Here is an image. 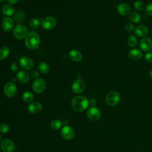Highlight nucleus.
I'll return each mask as SVG.
<instances>
[{"mask_svg":"<svg viewBox=\"0 0 152 152\" xmlns=\"http://www.w3.org/2000/svg\"><path fill=\"white\" fill-rule=\"evenodd\" d=\"M89 104L88 99L83 96H78L74 97L71 101V106L74 110L77 112L85 110Z\"/></svg>","mask_w":152,"mask_h":152,"instance_id":"f257e3e1","label":"nucleus"},{"mask_svg":"<svg viewBox=\"0 0 152 152\" xmlns=\"http://www.w3.org/2000/svg\"><path fill=\"white\" fill-rule=\"evenodd\" d=\"M40 44V37L36 32L29 33L25 39V45L30 49H35Z\"/></svg>","mask_w":152,"mask_h":152,"instance_id":"f03ea898","label":"nucleus"},{"mask_svg":"<svg viewBox=\"0 0 152 152\" xmlns=\"http://www.w3.org/2000/svg\"><path fill=\"white\" fill-rule=\"evenodd\" d=\"M119 93L115 90L109 92L106 96V102L110 106H116L120 101Z\"/></svg>","mask_w":152,"mask_h":152,"instance_id":"7ed1b4c3","label":"nucleus"},{"mask_svg":"<svg viewBox=\"0 0 152 152\" xmlns=\"http://www.w3.org/2000/svg\"><path fill=\"white\" fill-rule=\"evenodd\" d=\"M27 28L23 24L17 25L13 30V34L14 37L18 39H21L27 36Z\"/></svg>","mask_w":152,"mask_h":152,"instance_id":"20e7f679","label":"nucleus"},{"mask_svg":"<svg viewBox=\"0 0 152 152\" xmlns=\"http://www.w3.org/2000/svg\"><path fill=\"white\" fill-rule=\"evenodd\" d=\"M1 148L4 152H13L15 149V145L12 140L5 138L1 141Z\"/></svg>","mask_w":152,"mask_h":152,"instance_id":"39448f33","label":"nucleus"},{"mask_svg":"<svg viewBox=\"0 0 152 152\" xmlns=\"http://www.w3.org/2000/svg\"><path fill=\"white\" fill-rule=\"evenodd\" d=\"M56 24V20L55 17L50 16L45 18L41 23L42 27L46 30H50L53 29Z\"/></svg>","mask_w":152,"mask_h":152,"instance_id":"423d86ee","label":"nucleus"},{"mask_svg":"<svg viewBox=\"0 0 152 152\" xmlns=\"http://www.w3.org/2000/svg\"><path fill=\"white\" fill-rule=\"evenodd\" d=\"M87 116L92 121H98L101 117V112L96 107L91 106L87 110Z\"/></svg>","mask_w":152,"mask_h":152,"instance_id":"0eeeda50","label":"nucleus"},{"mask_svg":"<svg viewBox=\"0 0 152 152\" xmlns=\"http://www.w3.org/2000/svg\"><path fill=\"white\" fill-rule=\"evenodd\" d=\"M32 88L34 91L37 93H42L46 88L45 81L41 78H36L32 84Z\"/></svg>","mask_w":152,"mask_h":152,"instance_id":"6e6552de","label":"nucleus"},{"mask_svg":"<svg viewBox=\"0 0 152 152\" xmlns=\"http://www.w3.org/2000/svg\"><path fill=\"white\" fill-rule=\"evenodd\" d=\"M61 136L63 138L66 140H72L75 136V131L73 128L70 126H64L61 131Z\"/></svg>","mask_w":152,"mask_h":152,"instance_id":"1a4fd4ad","label":"nucleus"},{"mask_svg":"<svg viewBox=\"0 0 152 152\" xmlns=\"http://www.w3.org/2000/svg\"><path fill=\"white\" fill-rule=\"evenodd\" d=\"M86 83L81 79L76 80L72 85V90L76 94H79L83 92L86 88Z\"/></svg>","mask_w":152,"mask_h":152,"instance_id":"9d476101","label":"nucleus"},{"mask_svg":"<svg viewBox=\"0 0 152 152\" xmlns=\"http://www.w3.org/2000/svg\"><path fill=\"white\" fill-rule=\"evenodd\" d=\"M5 95L8 97H12L17 93V87L12 83H7L4 88Z\"/></svg>","mask_w":152,"mask_h":152,"instance_id":"9b49d317","label":"nucleus"},{"mask_svg":"<svg viewBox=\"0 0 152 152\" xmlns=\"http://www.w3.org/2000/svg\"><path fill=\"white\" fill-rule=\"evenodd\" d=\"M140 47L144 52L149 51L152 48V39L148 37H143L140 40Z\"/></svg>","mask_w":152,"mask_h":152,"instance_id":"f8f14e48","label":"nucleus"},{"mask_svg":"<svg viewBox=\"0 0 152 152\" xmlns=\"http://www.w3.org/2000/svg\"><path fill=\"white\" fill-rule=\"evenodd\" d=\"M20 65L21 67L24 69L29 70L31 69L33 66V60L27 56L22 57L19 61Z\"/></svg>","mask_w":152,"mask_h":152,"instance_id":"ddd939ff","label":"nucleus"},{"mask_svg":"<svg viewBox=\"0 0 152 152\" xmlns=\"http://www.w3.org/2000/svg\"><path fill=\"white\" fill-rule=\"evenodd\" d=\"M134 33L138 37H145L148 33V28L144 24H140L134 29Z\"/></svg>","mask_w":152,"mask_h":152,"instance_id":"4468645a","label":"nucleus"},{"mask_svg":"<svg viewBox=\"0 0 152 152\" xmlns=\"http://www.w3.org/2000/svg\"><path fill=\"white\" fill-rule=\"evenodd\" d=\"M42 109V105L39 102H34L28 106V110L31 114H37Z\"/></svg>","mask_w":152,"mask_h":152,"instance_id":"2eb2a0df","label":"nucleus"},{"mask_svg":"<svg viewBox=\"0 0 152 152\" xmlns=\"http://www.w3.org/2000/svg\"><path fill=\"white\" fill-rule=\"evenodd\" d=\"M117 11L120 15L125 16L130 13L131 8L128 4L121 3L117 7Z\"/></svg>","mask_w":152,"mask_h":152,"instance_id":"dca6fc26","label":"nucleus"},{"mask_svg":"<svg viewBox=\"0 0 152 152\" xmlns=\"http://www.w3.org/2000/svg\"><path fill=\"white\" fill-rule=\"evenodd\" d=\"M14 26V21L10 17H5L2 20V27L4 30L6 31H10L12 30Z\"/></svg>","mask_w":152,"mask_h":152,"instance_id":"f3484780","label":"nucleus"},{"mask_svg":"<svg viewBox=\"0 0 152 152\" xmlns=\"http://www.w3.org/2000/svg\"><path fill=\"white\" fill-rule=\"evenodd\" d=\"M142 52L138 49H133L129 50L128 53V57L132 61H138L142 58Z\"/></svg>","mask_w":152,"mask_h":152,"instance_id":"a211bd4d","label":"nucleus"},{"mask_svg":"<svg viewBox=\"0 0 152 152\" xmlns=\"http://www.w3.org/2000/svg\"><path fill=\"white\" fill-rule=\"evenodd\" d=\"M17 78L20 83H26L29 80V75L24 71H20L17 74Z\"/></svg>","mask_w":152,"mask_h":152,"instance_id":"6ab92c4d","label":"nucleus"},{"mask_svg":"<svg viewBox=\"0 0 152 152\" xmlns=\"http://www.w3.org/2000/svg\"><path fill=\"white\" fill-rule=\"evenodd\" d=\"M69 56L70 59L75 62L80 61L82 59V54L80 52L77 50H71L69 53Z\"/></svg>","mask_w":152,"mask_h":152,"instance_id":"aec40b11","label":"nucleus"},{"mask_svg":"<svg viewBox=\"0 0 152 152\" xmlns=\"http://www.w3.org/2000/svg\"><path fill=\"white\" fill-rule=\"evenodd\" d=\"M129 20L134 23H138L141 21V17L139 13L135 11L131 12L129 15Z\"/></svg>","mask_w":152,"mask_h":152,"instance_id":"412c9836","label":"nucleus"},{"mask_svg":"<svg viewBox=\"0 0 152 152\" xmlns=\"http://www.w3.org/2000/svg\"><path fill=\"white\" fill-rule=\"evenodd\" d=\"M14 8L10 5H5L2 8V13L7 16L12 15L14 13Z\"/></svg>","mask_w":152,"mask_h":152,"instance_id":"4be33fe9","label":"nucleus"},{"mask_svg":"<svg viewBox=\"0 0 152 152\" xmlns=\"http://www.w3.org/2000/svg\"><path fill=\"white\" fill-rule=\"evenodd\" d=\"M10 53V49L7 46H2L0 48V60L6 59Z\"/></svg>","mask_w":152,"mask_h":152,"instance_id":"5701e85b","label":"nucleus"},{"mask_svg":"<svg viewBox=\"0 0 152 152\" xmlns=\"http://www.w3.org/2000/svg\"><path fill=\"white\" fill-rule=\"evenodd\" d=\"M38 69L40 71V72H42L43 74H46L49 71V65L44 62H42L39 63V64L38 65Z\"/></svg>","mask_w":152,"mask_h":152,"instance_id":"b1692460","label":"nucleus"},{"mask_svg":"<svg viewBox=\"0 0 152 152\" xmlns=\"http://www.w3.org/2000/svg\"><path fill=\"white\" fill-rule=\"evenodd\" d=\"M127 43L130 47L133 48L136 46L138 43V40L137 37L132 34L129 36L127 39Z\"/></svg>","mask_w":152,"mask_h":152,"instance_id":"393cba45","label":"nucleus"},{"mask_svg":"<svg viewBox=\"0 0 152 152\" xmlns=\"http://www.w3.org/2000/svg\"><path fill=\"white\" fill-rule=\"evenodd\" d=\"M23 100L26 103H30L33 100V94L30 91H25L22 96Z\"/></svg>","mask_w":152,"mask_h":152,"instance_id":"a878e982","label":"nucleus"},{"mask_svg":"<svg viewBox=\"0 0 152 152\" xmlns=\"http://www.w3.org/2000/svg\"><path fill=\"white\" fill-rule=\"evenodd\" d=\"M62 122L59 119H54L50 123V127L53 130H58L62 126Z\"/></svg>","mask_w":152,"mask_h":152,"instance_id":"bb28decb","label":"nucleus"},{"mask_svg":"<svg viewBox=\"0 0 152 152\" xmlns=\"http://www.w3.org/2000/svg\"><path fill=\"white\" fill-rule=\"evenodd\" d=\"M134 8L138 11H142L145 9L144 4L141 1H137L134 4Z\"/></svg>","mask_w":152,"mask_h":152,"instance_id":"cd10ccee","label":"nucleus"},{"mask_svg":"<svg viewBox=\"0 0 152 152\" xmlns=\"http://www.w3.org/2000/svg\"><path fill=\"white\" fill-rule=\"evenodd\" d=\"M24 18V14L22 11H18L14 15V20L16 22H20Z\"/></svg>","mask_w":152,"mask_h":152,"instance_id":"c85d7f7f","label":"nucleus"},{"mask_svg":"<svg viewBox=\"0 0 152 152\" xmlns=\"http://www.w3.org/2000/svg\"><path fill=\"white\" fill-rule=\"evenodd\" d=\"M10 129V126L8 124L2 122L0 124V132L2 134L7 133Z\"/></svg>","mask_w":152,"mask_h":152,"instance_id":"c756f323","label":"nucleus"},{"mask_svg":"<svg viewBox=\"0 0 152 152\" xmlns=\"http://www.w3.org/2000/svg\"><path fill=\"white\" fill-rule=\"evenodd\" d=\"M29 24L33 28H37L40 26V21L38 19L33 18L30 20Z\"/></svg>","mask_w":152,"mask_h":152,"instance_id":"7c9ffc66","label":"nucleus"},{"mask_svg":"<svg viewBox=\"0 0 152 152\" xmlns=\"http://www.w3.org/2000/svg\"><path fill=\"white\" fill-rule=\"evenodd\" d=\"M125 30L128 31V32H131L134 30V26L132 23H128L125 24Z\"/></svg>","mask_w":152,"mask_h":152,"instance_id":"2f4dec72","label":"nucleus"},{"mask_svg":"<svg viewBox=\"0 0 152 152\" xmlns=\"http://www.w3.org/2000/svg\"><path fill=\"white\" fill-rule=\"evenodd\" d=\"M145 12L147 15L152 16V3H150L146 6Z\"/></svg>","mask_w":152,"mask_h":152,"instance_id":"473e14b6","label":"nucleus"},{"mask_svg":"<svg viewBox=\"0 0 152 152\" xmlns=\"http://www.w3.org/2000/svg\"><path fill=\"white\" fill-rule=\"evenodd\" d=\"M145 59L148 63L152 62V52H148L145 55Z\"/></svg>","mask_w":152,"mask_h":152,"instance_id":"72a5a7b5","label":"nucleus"},{"mask_svg":"<svg viewBox=\"0 0 152 152\" xmlns=\"http://www.w3.org/2000/svg\"><path fill=\"white\" fill-rule=\"evenodd\" d=\"M18 69V65L17 62H12L11 65V69L12 72H15Z\"/></svg>","mask_w":152,"mask_h":152,"instance_id":"f704fd0d","label":"nucleus"},{"mask_svg":"<svg viewBox=\"0 0 152 152\" xmlns=\"http://www.w3.org/2000/svg\"><path fill=\"white\" fill-rule=\"evenodd\" d=\"M39 72L36 71V70H33L31 72V75L32 77L34 78H37L39 77Z\"/></svg>","mask_w":152,"mask_h":152,"instance_id":"c9c22d12","label":"nucleus"},{"mask_svg":"<svg viewBox=\"0 0 152 152\" xmlns=\"http://www.w3.org/2000/svg\"><path fill=\"white\" fill-rule=\"evenodd\" d=\"M88 102H89V104H90L91 106H95V104H96V100L94 99H90V100L88 101Z\"/></svg>","mask_w":152,"mask_h":152,"instance_id":"e433bc0d","label":"nucleus"},{"mask_svg":"<svg viewBox=\"0 0 152 152\" xmlns=\"http://www.w3.org/2000/svg\"><path fill=\"white\" fill-rule=\"evenodd\" d=\"M7 1L10 4H15L18 1V0H7Z\"/></svg>","mask_w":152,"mask_h":152,"instance_id":"4c0bfd02","label":"nucleus"},{"mask_svg":"<svg viewBox=\"0 0 152 152\" xmlns=\"http://www.w3.org/2000/svg\"><path fill=\"white\" fill-rule=\"evenodd\" d=\"M149 77H150V78L152 79V70L150 71V72H149Z\"/></svg>","mask_w":152,"mask_h":152,"instance_id":"58836bf2","label":"nucleus"},{"mask_svg":"<svg viewBox=\"0 0 152 152\" xmlns=\"http://www.w3.org/2000/svg\"><path fill=\"white\" fill-rule=\"evenodd\" d=\"M1 132H0V141H1Z\"/></svg>","mask_w":152,"mask_h":152,"instance_id":"ea45409f","label":"nucleus"},{"mask_svg":"<svg viewBox=\"0 0 152 152\" xmlns=\"http://www.w3.org/2000/svg\"><path fill=\"white\" fill-rule=\"evenodd\" d=\"M4 0H0V2H1V1H4Z\"/></svg>","mask_w":152,"mask_h":152,"instance_id":"a19ab883","label":"nucleus"},{"mask_svg":"<svg viewBox=\"0 0 152 152\" xmlns=\"http://www.w3.org/2000/svg\"></svg>","mask_w":152,"mask_h":152,"instance_id":"79ce46f5","label":"nucleus"},{"mask_svg":"<svg viewBox=\"0 0 152 152\" xmlns=\"http://www.w3.org/2000/svg\"><path fill=\"white\" fill-rule=\"evenodd\" d=\"M0 152H1V151H0Z\"/></svg>","mask_w":152,"mask_h":152,"instance_id":"37998d69","label":"nucleus"}]
</instances>
